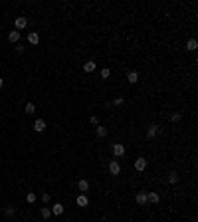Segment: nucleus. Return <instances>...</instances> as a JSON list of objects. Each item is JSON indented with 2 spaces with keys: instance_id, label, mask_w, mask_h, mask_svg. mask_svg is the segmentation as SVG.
Wrapping results in <instances>:
<instances>
[{
  "instance_id": "obj_28",
  "label": "nucleus",
  "mask_w": 198,
  "mask_h": 222,
  "mask_svg": "<svg viewBox=\"0 0 198 222\" xmlns=\"http://www.w3.org/2000/svg\"><path fill=\"white\" fill-rule=\"evenodd\" d=\"M16 52L22 54V52H24V46H22V44H18V46H16Z\"/></svg>"
},
{
  "instance_id": "obj_20",
  "label": "nucleus",
  "mask_w": 198,
  "mask_h": 222,
  "mask_svg": "<svg viewBox=\"0 0 198 222\" xmlns=\"http://www.w3.org/2000/svg\"><path fill=\"white\" fill-rule=\"evenodd\" d=\"M36 198H38L36 192H28V194H26V202L28 204H34V202H36Z\"/></svg>"
},
{
  "instance_id": "obj_26",
  "label": "nucleus",
  "mask_w": 198,
  "mask_h": 222,
  "mask_svg": "<svg viewBox=\"0 0 198 222\" xmlns=\"http://www.w3.org/2000/svg\"><path fill=\"white\" fill-rule=\"evenodd\" d=\"M89 123H91V125H99V119H97V117H95V115H91Z\"/></svg>"
},
{
  "instance_id": "obj_10",
  "label": "nucleus",
  "mask_w": 198,
  "mask_h": 222,
  "mask_svg": "<svg viewBox=\"0 0 198 222\" xmlns=\"http://www.w3.org/2000/svg\"><path fill=\"white\" fill-rule=\"evenodd\" d=\"M147 200L153 202V204H159V202H161V196H159L157 192H149V194H147Z\"/></svg>"
},
{
  "instance_id": "obj_7",
  "label": "nucleus",
  "mask_w": 198,
  "mask_h": 222,
  "mask_svg": "<svg viewBox=\"0 0 198 222\" xmlns=\"http://www.w3.org/2000/svg\"><path fill=\"white\" fill-rule=\"evenodd\" d=\"M50 210H52V214H54V216H60V214H64V204L56 202L52 208H50Z\"/></svg>"
},
{
  "instance_id": "obj_6",
  "label": "nucleus",
  "mask_w": 198,
  "mask_h": 222,
  "mask_svg": "<svg viewBox=\"0 0 198 222\" xmlns=\"http://www.w3.org/2000/svg\"><path fill=\"white\" fill-rule=\"evenodd\" d=\"M77 190H79V192H81V194H85V192H87V190H89V182H87V181H85V179H81V181H79V182H77Z\"/></svg>"
},
{
  "instance_id": "obj_22",
  "label": "nucleus",
  "mask_w": 198,
  "mask_h": 222,
  "mask_svg": "<svg viewBox=\"0 0 198 222\" xmlns=\"http://www.w3.org/2000/svg\"><path fill=\"white\" fill-rule=\"evenodd\" d=\"M14 212H16V208L12 206V204H10V206H6V208H4V214H6V216H12Z\"/></svg>"
},
{
  "instance_id": "obj_12",
  "label": "nucleus",
  "mask_w": 198,
  "mask_h": 222,
  "mask_svg": "<svg viewBox=\"0 0 198 222\" xmlns=\"http://www.w3.org/2000/svg\"><path fill=\"white\" fill-rule=\"evenodd\" d=\"M127 81L129 83H137L139 81V72H135V70H133V72H129L127 73Z\"/></svg>"
},
{
  "instance_id": "obj_17",
  "label": "nucleus",
  "mask_w": 198,
  "mask_h": 222,
  "mask_svg": "<svg viewBox=\"0 0 198 222\" xmlns=\"http://www.w3.org/2000/svg\"><path fill=\"white\" fill-rule=\"evenodd\" d=\"M159 133V125H149V129H147V137H155Z\"/></svg>"
},
{
  "instance_id": "obj_9",
  "label": "nucleus",
  "mask_w": 198,
  "mask_h": 222,
  "mask_svg": "<svg viewBox=\"0 0 198 222\" xmlns=\"http://www.w3.org/2000/svg\"><path fill=\"white\" fill-rule=\"evenodd\" d=\"M135 200H137V204H141V206H145L149 200H147V192H139L137 196H135Z\"/></svg>"
},
{
  "instance_id": "obj_29",
  "label": "nucleus",
  "mask_w": 198,
  "mask_h": 222,
  "mask_svg": "<svg viewBox=\"0 0 198 222\" xmlns=\"http://www.w3.org/2000/svg\"><path fill=\"white\" fill-rule=\"evenodd\" d=\"M2 85H4V79H2V77H0V87H2Z\"/></svg>"
},
{
  "instance_id": "obj_8",
  "label": "nucleus",
  "mask_w": 198,
  "mask_h": 222,
  "mask_svg": "<svg viewBox=\"0 0 198 222\" xmlns=\"http://www.w3.org/2000/svg\"><path fill=\"white\" fill-rule=\"evenodd\" d=\"M95 68H97V64H95L93 60H89V62H85V64H83V72H87V73H91Z\"/></svg>"
},
{
  "instance_id": "obj_3",
  "label": "nucleus",
  "mask_w": 198,
  "mask_h": 222,
  "mask_svg": "<svg viewBox=\"0 0 198 222\" xmlns=\"http://www.w3.org/2000/svg\"><path fill=\"white\" fill-rule=\"evenodd\" d=\"M113 155H115V157H123L125 155V145L123 143H115L113 145Z\"/></svg>"
},
{
  "instance_id": "obj_23",
  "label": "nucleus",
  "mask_w": 198,
  "mask_h": 222,
  "mask_svg": "<svg viewBox=\"0 0 198 222\" xmlns=\"http://www.w3.org/2000/svg\"><path fill=\"white\" fill-rule=\"evenodd\" d=\"M109 75H111V70H109V68H103V70H101V77H103V79H107Z\"/></svg>"
},
{
  "instance_id": "obj_18",
  "label": "nucleus",
  "mask_w": 198,
  "mask_h": 222,
  "mask_svg": "<svg viewBox=\"0 0 198 222\" xmlns=\"http://www.w3.org/2000/svg\"><path fill=\"white\" fill-rule=\"evenodd\" d=\"M40 214H42V218H44V220H48L50 216H52V210H50L48 206H44V208H42V210H40Z\"/></svg>"
},
{
  "instance_id": "obj_13",
  "label": "nucleus",
  "mask_w": 198,
  "mask_h": 222,
  "mask_svg": "<svg viewBox=\"0 0 198 222\" xmlns=\"http://www.w3.org/2000/svg\"><path fill=\"white\" fill-rule=\"evenodd\" d=\"M178 182V173L176 171H170L168 173V185H176Z\"/></svg>"
},
{
  "instance_id": "obj_16",
  "label": "nucleus",
  "mask_w": 198,
  "mask_h": 222,
  "mask_svg": "<svg viewBox=\"0 0 198 222\" xmlns=\"http://www.w3.org/2000/svg\"><path fill=\"white\" fill-rule=\"evenodd\" d=\"M28 42L36 46L38 42H40V36H38V32H30V34H28Z\"/></svg>"
},
{
  "instance_id": "obj_27",
  "label": "nucleus",
  "mask_w": 198,
  "mask_h": 222,
  "mask_svg": "<svg viewBox=\"0 0 198 222\" xmlns=\"http://www.w3.org/2000/svg\"><path fill=\"white\" fill-rule=\"evenodd\" d=\"M113 103H115V105H123V97H117Z\"/></svg>"
},
{
  "instance_id": "obj_14",
  "label": "nucleus",
  "mask_w": 198,
  "mask_h": 222,
  "mask_svg": "<svg viewBox=\"0 0 198 222\" xmlns=\"http://www.w3.org/2000/svg\"><path fill=\"white\" fill-rule=\"evenodd\" d=\"M75 202H77V206H81V208H83V206H87V202H89V200H87V196H85V194H79L77 198H75Z\"/></svg>"
},
{
  "instance_id": "obj_2",
  "label": "nucleus",
  "mask_w": 198,
  "mask_h": 222,
  "mask_svg": "<svg viewBox=\"0 0 198 222\" xmlns=\"http://www.w3.org/2000/svg\"><path fill=\"white\" fill-rule=\"evenodd\" d=\"M14 26H16V30L20 32V30H24V28L28 26V20L24 18V16H18V18L14 20Z\"/></svg>"
},
{
  "instance_id": "obj_11",
  "label": "nucleus",
  "mask_w": 198,
  "mask_h": 222,
  "mask_svg": "<svg viewBox=\"0 0 198 222\" xmlns=\"http://www.w3.org/2000/svg\"><path fill=\"white\" fill-rule=\"evenodd\" d=\"M196 48H198V42L194 40V38H190V40L186 42V50L188 52H196Z\"/></svg>"
},
{
  "instance_id": "obj_15",
  "label": "nucleus",
  "mask_w": 198,
  "mask_h": 222,
  "mask_svg": "<svg viewBox=\"0 0 198 222\" xmlns=\"http://www.w3.org/2000/svg\"><path fill=\"white\" fill-rule=\"evenodd\" d=\"M8 40H10L12 44H16V42L20 40V32H18V30H12L10 34H8Z\"/></svg>"
},
{
  "instance_id": "obj_24",
  "label": "nucleus",
  "mask_w": 198,
  "mask_h": 222,
  "mask_svg": "<svg viewBox=\"0 0 198 222\" xmlns=\"http://www.w3.org/2000/svg\"><path fill=\"white\" fill-rule=\"evenodd\" d=\"M170 121H172V123H178V121H180V113H172V115H170Z\"/></svg>"
},
{
  "instance_id": "obj_25",
  "label": "nucleus",
  "mask_w": 198,
  "mask_h": 222,
  "mask_svg": "<svg viewBox=\"0 0 198 222\" xmlns=\"http://www.w3.org/2000/svg\"><path fill=\"white\" fill-rule=\"evenodd\" d=\"M42 200H44V204H48L50 200H52V196H50V194H46V192H44V194H42Z\"/></svg>"
},
{
  "instance_id": "obj_1",
  "label": "nucleus",
  "mask_w": 198,
  "mask_h": 222,
  "mask_svg": "<svg viewBox=\"0 0 198 222\" xmlns=\"http://www.w3.org/2000/svg\"><path fill=\"white\" fill-rule=\"evenodd\" d=\"M133 167H135V171L143 173V171L147 169V159L145 157H137V159H135V163H133Z\"/></svg>"
},
{
  "instance_id": "obj_21",
  "label": "nucleus",
  "mask_w": 198,
  "mask_h": 222,
  "mask_svg": "<svg viewBox=\"0 0 198 222\" xmlns=\"http://www.w3.org/2000/svg\"><path fill=\"white\" fill-rule=\"evenodd\" d=\"M24 111H26L28 115H32V113L36 111V105H34V103H30V101H28V103H26V107H24Z\"/></svg>"
},
{
  "instance_id": "obj_19",
  "label": "nucleus",
  "mask_w": 198,
  "mask_h": 222,
  "mask_svg": "<svg viewBox=\"0 0 198 222\" xmlns=\"http://www.w3.org/2000/svg\"><path fill=\"white\" fill-rule=\"evenodd\" d=\"M107 127H103V125H97V137H107Z\"/></svg>"
},
{
  "instance_id": "obj_5",
  "label": "nucleus",
  "mask_w": 198,
  "mask_h": 222,
  "mask_svg": "<svg viewBox=\"0 0 198 222\" xmlns=\"http://www.w3.org/2000/svg\"><path fill=\"white\" fill-rule=\"evenodd\" d=\"M109 173H111V175H119L121 173V165L117 161H111V163H109Z\"/></svg>"
},
{
  "instance_id": "obj_4",
  "label": "nucleus",
  "mask_w": 198,
  "mask_h": 222,
  "mask_svg": "<svg viewBox=\"0 0 198 222\" xmlns=\"http://www.w3.org/2000/svg\"><path fill=\"white\" fill-rule=\"evenodd\" d=\"M34 131L44 133V131H46V121H44V119H36V121H34Z\"/></svg>"
}]
</instances>
